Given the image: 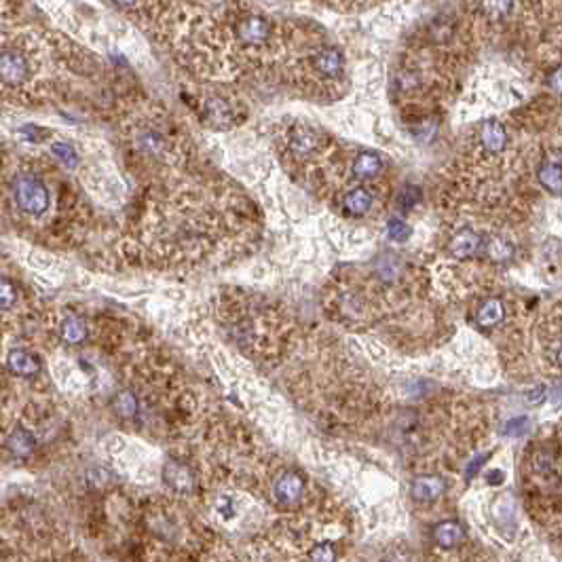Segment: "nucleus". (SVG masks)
Here are the masks:
<instances>
[{
    "mask_svg": "<svg viewBox=\"0 0 562 562\" xmlns=\"http://www.w3.org/2000/svg\"><path fill=\"white\" fill-rule=\"evenodd\" d=\"M11 199H13V205L17 208V212L30 220L47 218V214L53 205L51 188L47 186V182L41 176L30 174V172L15 176V180L11 184Z\"/></svg>",
    "mask_w": 562,
    "mask_h": 562,
    "instance_id": "f257e3e1",
    "label": "nucleus"
},
{
    "mask_svg": "<svg viewBox=\"0 0 562 562\" xmlns=\"http://www.w3.org/2000/svg\"><path fill=\"white\" fill-rule=\"evenodd\" d=\"M32 79V61L28 53L19 47L0 49V83L9 87H19Z\"/></svg>",
    "mask_w": 562,
    "mask_h": 562,
    "instance_id": "f03ea898",
    "label": "nucleus"
},
{
    "mask_svg": "<svg viewBox=\"0 0 562 562\" xmlns=\"http://www.w3.org/2000/svg\"><path fill=\"white\" fill-rule=\"evenodd\" d=\"M273 23L262 15H243L235 23V39L245 49H260L269 43Z\"/></svg>",
    "mask_w": 562,
    "mask_h": 562,
    "instance_id": "7ed1b4c3",
    "label": "nucleus"
},
{
    "mask_svg": "<svg viewBox=\"0 0 562 562\" xmlns=\"http://www.w3.org/2000/svg\"><path fill=\"white\" fill-rule=\"evenodd\" d=\"M323 146V138L313 127H296L288 138V150L296 161H307L309 157L317 154Z\"/></svg>",
    "mask_w": 562,
    "mask_h": 562,
    "instance_id": "20e7f679",
    "label": "nucleus"
},
{
    "mask_svg": "<svg viewBox=\"0 0 562 562\" xmlns=\"http://www.w3.org/2000/svg\"><path fill=\"white\" fill-rule=\"evenodd\" d=\"M203 117L214 125V127H228L235 119V108L226 97L212 95L203 102Z\"/></svg>",
    "mask_w": 562,
    "mask_h": 562,
    "instance_id": "39448f33",
    "label": "nucleus"
},
{
    "mask_svg": "<svg viewBox=\"0 0 562 562\" xmlns=\"http://www.w3.org/2000/svg\"><path fill=\"white\" fill-rule=\"evenodd\" d=\"M345 57L337 47H323L313 55V68L321 74V77H339L343 70Z\"/></svg>",
    "mask_w": 562,
    "mask_h": 562,
    "instance_id": "423d86ee",
    "label": "nucleus"
},
{
    "mask_svg": "<svg viewBox=\"0 0 562 562\" xmlns=\"http://www.w3.org/2000/svg\"><path fill=\"white\" fill-rule=\"evenodd\" d=\"M480 142L488 152H501L508 146V131L497 119H488L480 127Z\"/></svg>",
    "mask_w": 562,
    "mask_h": 562,
    "instance_id": "0eeeda50",
    "label": "nucleus"
},
{
    "mask_svg": "<svg viewBox=\"0 0 562 562\" xmlns=\"http://www.w3.org/2000/svg\"><path fill=\"white\" fill-rule=\"evenodd\" d=\"M303 492H305V482L299 474L288 472L281 478H277V482H275V497L285 505H292L299 501L303 497Z\"/></svg>",
    "mask_w": 562,
    "mask_h": 562,
    "instance_id": "6e6552de",
    "label": "nucleus"
},
{
    "mask_svg": "<svg viewBox=\"0 0 562 562\" xmlns=\"http://www.w3.org/2000/svg\"><path fill=\"white\" fill-rule=\"evenodd\" d=\"M446 484L440 476H421L412 482V499L419 501V503H429V501H436L440 494L444 492Z\"/></svg>",
    "mask_w": 562,
    "mask_h": 562,
    "instance_id": "1a4fd4ad",
    "label": "nucleus"
},
{
    "mask_svg": "<svg viewBox=\"0 0 562 562\" xmlns=\"http://www.w3.org/2000/svg\"><path fill=\"white\" fill-rule=\"evenodd\" d=\"M434 539L440 548L452 550V548L461 545V541L465 539V528H463L461 522H456V520H444V522L436 524Z\"/></svg>",
    "mask_w": 562,
    "mask_h": 562,
    "instance_id": "9d476101",
    "label": "nucleus"
},
{
    "mask_svg": "<svg viewBox=\"0 0 562 562\" xmlns=\"http://www.w3.org/2000/svg\"><path fill=\"white\" fill-rule=\"evenodd\" d=\"M480 235L478 233H474V230H470V228H463V230H459V233L450 239V254L454 256V258H472V256H476V252L480 250Z\"/></svg>",
    "mask_w": 562,
    "mask_h": 562,
    "instance_id": "9b49d317",
    "label": "nucleus"
},
{
    "mask_svg": "<svg viewBox=\"0 0 562 562\" xmlns=\"http://www.w3.org/2000/svg\"><path fill=\"white\" fill-rule=\"evenodd\" d=\"M372 194L363 186H357L343 197V208L351 216H366L372 208Z\"/></svg>",
    "mask_w": 562,
    "mask_h": 562,
    "instance_id": "f8f14e48",
    "label": "nucleus"
},
{
    "mask_svg": "<svg viewBox=\"0 0 562 562\" xmlns=\"http://www.w3.org/2000/svg\"><path fill=\"white\" fill-rule=\"evenodd\" d=\"M9 368L17 377H32V374H37L41 370V363L32 353H28L23 349H15L9 355Z\"/></svg>",
    "mask_w": 562,
    "mask_h": 562,
    "instance_id": "ddd939ff",
    "label": "nucleus"
},
{
    "mask_svg": "<svg viewBox=\"0 0 562 562\" xmlns=\"http://www.w3.org/2000/svg\"><path fill=\"white\" fill-rule=\"evenodd\" d=\"M505 317V307L499 299H488L480 305L478 313H476V321L478 325L482 328H492V325H497L501 323Z\"/></svg>",
    "mask_w": 562,
    "mask_h": 562,
    "instance_id": "4468645a",
    "label": "nucleus"
},
{
    "mask_svg": "<svg viewBox=\"0 0 562 562\" xmlns=\"http://www.w3.org/2000/svg\"><path fill=\"white\" fill-rule=\"evenodd\" d=\"M381 170H383V161L377 152H361L355 157L353 172L359 180H370V178L379 176Z\"/></svg>",
    "mask_w": 562,
    "mask_h": 562,
    "instance_id": "2eb2a0df",
    "label": "nucleus"
},
{
    "mask_svg": "<svg viewBox=\"0 0 562 562\" xmlns=\"http://www.w3.org/2000/svg\"><path fill=\"white\" fill-rule=\"evenodd\" d=\"M7 448L15 454V456H30L32 450H34V436H32L28 429L17 427L15 432H11V436L7 438Z\"/></svg>",
    "mask_w": 562,
    "mask_h": 562,
    "instance_id": "dca6fc26",
    "label": "nucleus"
},
{
    "mask_svg": "<svg viewBox=\"0 0 562 562\" xmlns=\"http://www.w3.org/2000/svg\"><path fill=\"white\" fill-rule=\"evenodd\" d=\"M165 482L174 486L176 490H188L192 484V476L182 463H170V465L165 468Z\"/></svg>",
    "mask_w": 562,
    "mask_h": 562,
    "instance_id": "f3484780",
    "label": "nucleus"
},
{
    "mask_svg": "<svg viewBox=\"0 0 562 562\" xmlns=\"http://www.w3.org/2000/svg\"><path fill=\"white\" fill-rule=\"evenodd\" d=\"M539 182L552 194H562V168L554 163H545L539 170Z\"/></svg>",
    "mask_w": 562,
    "mask_h": 562,
    "instance_id": "a211bd4d",
    "label": "nucleus"
},
{
    "mask_svg": "<svg viewBox=\"0 0 562 562\" xmlns=\"http://www.w3.org/2000/svg\"><path fill=\"white\" fill-rule=\"evenodd\" d=\"M49 148H51V154L59 161V165H63V168H68V170L79 168L81 157H79V152H77L70 144H66V142H53Z\"/></svg>",
    "mask_w": 562,
    "mask_h": 562,
    "instance_id": "6ab92c4d",
    "label": "nucleus"
},
{
    "mask_svg": "<svg viewBox=\"0 0 562 562\" xmlns=\"http://www.w3.org/2000/svg\"><path fill=\"white\" fill-rule=\"evenodd\" d=\"M61 332H63V339L68 341V343L79 345V343H83L85 337H87V325H85V321H83L81 317L70 315V317H66Z\"/></svg>",
    "mask_w": 562,
    "mask_h": 562,
    "instance_id": "aec40b11",
    "label": "nucleus"
},
{
    "mask_svg": "<svg viewBox=\"0 0 562 562\" xmlns=\"http://www.w3.org/2000/svg\"><path fill=\"white\" fill-rule=\"evenodd\" d=\"M482 13L490 19H503L512 13L514 0H482Z\"/></svg>",
    "mask_w": 562,
    "mask_h": 562,
    "instance_id": "412c9836",
    "label": "nucleus"
},
{
    "mask_svg": "<svg viewBox=\"0 0 562 562\" xmlns=\"http://www.w3.org/2000/svg\"><path fill=\"white\" fill-rule=\"evenodd\" d=\"M486 252H488V256H490L492 260L505 262V260H510V258L514 256V245H512L510 241L501 239V237H494V239L488 241Z\"/></svg>",
    "mask_w": 562,
    "mask_h": 562,
    "instance_id": "4be33fe9",
    "label": "nucleus"
},
{
    "mask_svg": "<svg viewBox=\"0 0 562 562\" xmlns=\"http://www.w3.org/2000/svg\"><path fill=\"white\" fill-rule=\"evenodd\" d=\"M528 432H531V421H528L526 417H514L503 427V436H508V438H522Z\"/></svg>",
    "mask_w": 562,
    "mask_h": 562,
    "instance_id": "5701e85b",
    "label": "nucleus"
},
{
    "mask_svg": "<svg viewBox=\"0 0 562 562\" xmlns=\"http://www.w3.org/2000/svg\"><path fill=\"white\" fill-rule=\"evenodd\" d=\"M17 303V290L9 279H0V311H9Z\"/></svg>",
    "mask_w": 562,
    "mask_h": 562,
    "instance_id": "b1692460",
    "label": "nucleus"
},
{
    "mask_svg": "<svg viewBox=\"0 0 562 562\" xmlns=\"http://www.w3.org/2000/svg\"><path fill=\"white\" fill-rule=\"evenodd\" d=\"M114 408H117V412L123 414V417H134V414L138 412V402H136V398H134V393L123 391V393L119 395V398H117V402H114Z\"/></svg>",
    "mask_w": 562,
    "mask_h": 562,
    "instance_id": "393cba45",
    "label": "nucleus"
},
{
    "mask_svg": "<svg viewBox=\"0 0 562 562\" xmlns=\"http://www.w3.org/2000/svg\"><path fill=\"white\" fill-rule=\"evenodd\" d=\"M387 235H389V239H393V241H398V243H404V241H408V237H410V226L406 224V222H402V220H389V224H387Z\"/></svg>",
    "mask_w": 562,
    "mask_h": 562,
    "instance_id": "a878e982",
    "label": "nucleus"
},
{
    "mask_svg": "<svg viewBox=\"0 0 562 562\" xmlns=\"http://www.w3.org/2000/svg\"><path fill=\"white\" fill-rule=\"evenodd\" d=\"M309 562H337V552L330 543H319L311 550Z\"/></svg>",
    "mask_w": 562,
    "mask_h": 562,
    "instance_id": "bb28decb",
    "label": "nucleus"
},
{
    "mask_svg": "<svg viewBox=\"0 0 562 562\" xmlns=\"http://www.w3.org/2000/svg\"><path fill=\"white\" fill-rule=\"evenodd\" d=\"M488 456H490L488 452H482V454H478V456H476V459H474V461L470 463V465H468V470H465V476H468V480H474V476H476V474H478V472L482 470V465H484V463H486V459H488Z\"/></svg>",
    "mask_w": 562,
    "mask_h": 562,
    "instance_id": "cd10ccee",
    "label": "nucleus"
},
{
    "mask_svg": "<svg viewBox=\"0 0 562 562\" xmlns=\"http://www.w3.org/2000/svg\"><path fill=\"white\" fill-rule=\"evenodd\" d=\"M543 398H545V387H535V389H531L526 393V402L528 404H541Z\"/></svg>",
    "mask_w": 562,
    "mask_h": 562,
    "instance_id": "c85d7f7f",
    "label": "nucleus"
},
{
    "mask_svg": "<svg viewBox=\"0 0 562 562\" xmlns=\"http://www.w3.org/2000/svg\"><path fill=\"white\" fill-rule=\"evenodd\" d=\"M550 87H552L558 95H562V66L552 72V77H550Z\"/></svg>",
    "mask_w": 562,
    "mask_h": 562,
    "instance_id": "c756f323",
    "label": "nucleus"
},
{
    "mask_svg": "<svg viewBox=\"0 0 562 562\" xmlns=\"http://www.w3.org/2000/svg\"><path fill=\"white\" fill-rule=\"evenodd\" d=\"M114 3L123 9H134L138 5V0H114Z\"/></svg>",
    "mask_w": 562,
    "mask_h": 562,
    "instance_id": "7c9ffc66",
    "label": "nucleus"
},
{
    "mask_svg": "<svg viewBox=\"0 0 562 562\" xmlns=\"http://www.w3.org/2000/svg\"><path fill=\"white\" fill-rule=\"evenodd\" d=\"M556 361H558V366L562 368V347H558V351H556Z\"/></svg>",
    "mask_w": 562,
    "mask_h": 562,
    "instance_id": "2f4dec72",
    "label": "nucleus"
}]
</instances>
